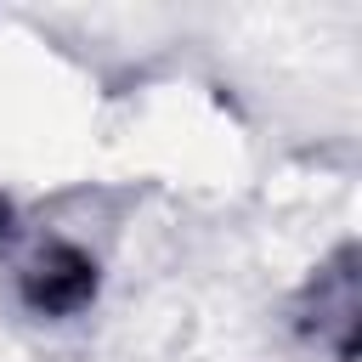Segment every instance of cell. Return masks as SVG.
<instances>
[{
  "mask_svg": "<svg viewBox=\"0 0 362 362\" xmlns=\"http://www.w3.org/2000/svg\"><path fill=\"white\" fill-rule=\"evenodd\" d=\"M6 238H11V204L0 198V243H6Z\"/></svg>",
  "mask_w": 362,
  "mask_h": 362,
  "instance_id": "7a4b0ae2",
  "label": "cell"
},
{
  "mask_svg": "<svg viewBox=\"0 0 362 362\" xmlns=\"http://www.w3.org/2000/svg\"><path fill=\"white\" fill-rule=\"evenodd\" d=\"M96 300V260L74 243H51L23 272V305L34 317H79Z\"/></svg>",
  "mask_w": 362,
  "mask_h": 362,
  "instance_id": "6da1fadb",
  "label": "cell"
}]
</instances>
